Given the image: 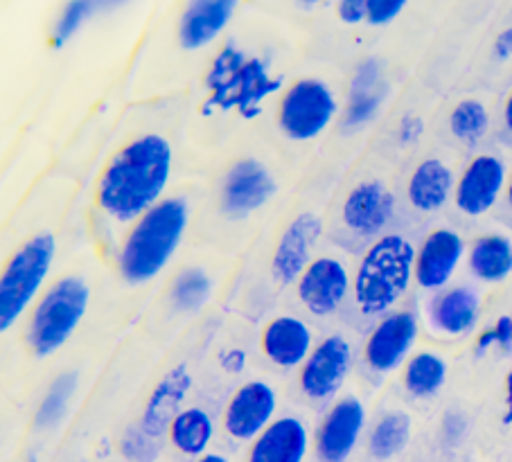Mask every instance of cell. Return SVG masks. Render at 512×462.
<instances>
[{"mask_svg":"<svg viewBox=\"0 0 512 462\" xmlns=\"http://www.w3.org/2000/svg\"><path fill=\"white\" fill-rule=\"evenodd\" d=\"M172 163L174 151L163 136L145 133L127 142L97 181V208L118 224H136L163 201Z\"/></svg>","mask_w":512,"mask_h":462,"instance_id":"6da1fadb","label":"cell"},{"mask_svg":"<svg viewBox=\"0 0 512 462\" xmlns=\"http://www.w3.org/2000/svg\"><path fill=\"white\" fill-rule=\"evenodd\" d=\"M190 201L167 197L131 224L118 251V273L127 284H145L161 273L179 251L190 224Z\"/></svg>","mask_w":512,"mask_h":462,"instance_id":"7a4b0ae2","label":"cell"},{"mask_svg":"<svg viewBox=\"0 0 512 462\" xmlns=\"http://www.w3.org/2000/svg\"><path fill=\"white\" fill-rule=\"evenodd\" d=\"M203 86V113H237L244 120H253L262 113V102L280 91L282 79L273 75L267 61L258 55H251L235 43H226L210 59Z\"/></svg>","mask_w":512,"mask_h":462,"instance_id":"3957f363","label":"cell"},{"mask_svg":"<svg viewBox=\"0 0 512 462\" xmlns=\"http://www.w3.org/2000/svg\"><path fill=\"white\" fill-rule=\"evenodd\" d=\"M416 282V246L402 235H382L366 248L352 280V298L361 316L384 318Z\"/></svg>","mask_w":512,"mask_h":462,"instance_id":"277c9868","label":"cell"},{"mask_svg":"<svg viewBox=\"0 0 512 462\" xmlns=\"http://www.w3.org/2000/svg\"><path fill=\"white\" fill-rule=\"evenodd\" d=\"M91 289L79 275H64L50 284L34 302L25 345L37 359H46L66 345L86 316Z\"/></svg>","mask_w":512,"mask_h":462,"instance_id":"5b68a950","label":"cell"},{"mask_svg":"<svg viewBox=\"0 0 512 462\" xmlns=\"http://www.w3.org/2000/svg\"><path fill=\"white\" fill-rule=\"evenodd\" d=\"M57 255L52 233H37L23 242L7 260L0 275V330L7 332L41 298Z\"/></svg>","mask_w":512,"mask_h":462,"instance_id":"8992f818","label":"cell"},{"mask_svg":"<svg viewBox=\"0 0 512 462\" xmlns=\"http://www.w3.org/2000/svg\"><path fill=\"white\" fill-rule=\"evenodd\" d=\"M339 102L321 79H296L280 93L276 120L289 140L307 142L319 138L337 118Z\"/></svg>","mask_w":512,"mask_h":462,"instance_id":"52a82bcc","label":"cell"},{"mask_svg":"<svg viewBox=\"0 0 512 462\" xmlns=\"http://www.w3.org/2000/svg\"><path fill=\"white\" fill-rule=\"evenodd\" d=\"M278 183L255 158H240L228 167L219 185V208L228 219H249L276 197Z\"/></svg>","mask_w":512,"mask_h":462,"instance_id":"ba28073f","label":"cell"},{"mask_svg":"<svg viewBox=\"0 0 512 462\" xmlns=\"http://www.w3.org/2000/svg\"><path fill=\"white\" fill-rule=\"evenodd\" d=\"M420 334L418 318L409 309H395V312L379 318L377 325L370 330L364 343V363L377 372L388 375L413 357Z\"/></svg>","mask_w":512,"mask_h":462,"instance_id":"9c48e42d","label":"cell"},{"mask_svg":"<svg viewBox=\"0 0 512 462\" xmlns=\"http://www.w3.org/2000/svg\"><path fill=\"white\" fill-rule=\"evenodd\" d=\"M278 393L271 384L260 379L244 381L228 397L222 413V429L237 442H253L276 420Z\"/></svg>","mask_w":512,"mask_h":462,"instance_id":"30bf717a","label":"cell"},{"mask_svg":"<svg viewBox=\"0 0 512 462\" xmlns=\"http://www.w3.org/2000/svg\"><path fill=\"white\" fill-rule=\"evenodd\" d=\"M352 368V348L339 334L323 339L303 366L298 368V386L312 402H328L339 395Z\"/></svg>","mask_w":512,"mask_h":462,"instance_id":"8fae6325","label":"cell"},{"mask_svg":"<svg viewBox=\"0 0 512 462\" xmlns=\"http://www.w3.org/2000/svg\"><path fill=\"white\" fill-rule=\"evenodd\" d=\"M366 429V406L355 395L334 402L314 435V451L321 462H348Z\"/></svg>","mask_w":512,"mask_h":462,"instance_id":"7c38bea8","label":"cell"},{"mask_svg":"<svg viewBox=\"0 0 512 462\" xmlns=\"http://www.w3.org/2000/svg\"><path fill=\"white\" fill-rule=\"evenodd\" d=\"M506 185L508 172L501 158L492 154L474 156L456 179V208L467 217H481L497 206L501 194H506Z\"/></svg>","mask_w":512,"mask_h":462,"instance_id":"4fadbf2b","label":"cell"},{"mask_svg":"<svg viewBox=\"0 0 512 462\" xmlns=\"http://www.w3.org/2000/svg\"><path fill=\"white\" fill-rule=\"evenodd\" d=\"M352 291V280L346 264L337 257H314L296 282V296L314 316H330L343 305Z\"/></svg>","mask_w":512,"mask_h":462,"instance_id":"5bb4252c","label":"cell"},{"mask_svg":"<svg viewBox=\"0 0 512 462\" xmlns=\"http://www.w3.org/2000/svg\"><path fill=\"white\" fill-rule=\"evenodd\" d=\"M467 257L463 237L452 228H434L416 248V284L425 291H443Z\"/></svg>","mask_w":512,"mask_h":462,"instance_id":"9a60e30c","label":"cell"},{"mask_svg":"<svg viewBox=\"0 0 512 462\" xmlns=\"http://www.w3.org/2000/svg\"><path fill=\"white\" fill-rule=\"evenodd\" d=\"M323 224L312 212H303L289 221L282 230L271 257L273 278L280 284H294L300 280L312 262V248L319 242Z\"/></svg>","mask_w":512,"mask_h":462,"instance_id":"2e32d148","label":"cell"},{"mask_svg":"<svg viewBox=\"0 0 512 462\" xmlns=\"http://www.w3.org/2000/svg\"><path fill=\"white\" fill-rule=\"evenodd\" d=\"M395 212V197L382 181L355 185L343 199L341 219L357 237H382Z\"/></svg>","mask_w":512,"mask_h":462,"instance_id":"e0dca14e","label":"cell"},{"mask_svg":"<svg viewBox=\"0 0 512 462\" xmlns=\"http://www.w3.org/2000/svg\"><path fill=\"white\" fill-rule=\"evenodd\" d=\"M192 388V375L185 363L172 368L167 375L154 386L152 395L147 397L140 420L136 422V429L156 444H161L167 438V429L176 415L183 411V399Z\"/></svg>","mask_w":512,"mask_h":462,"instance_id":"ac0fdd59","label":"cell"},{"mask_svg":"<svg viewBox=\"0 0 512 462\" xmlns=\"http://www.w3.org/2000/svg\"><path fill=\"white\" fill-rule=\"evenodd\" d=\"M310 449V429L298 417L282 415L249 444L246 462H305Z\"/></svg>","mask_w":512,"mask_h":462,"instance_id":"d6986e66","label":"cell"},{"mask_svg":"<svg viewBox=\"0 0 512 462\" xmlns=\"http://www.w3.org/2000/svg\"><path fill=\"white\" fill-rule=\"evenodd\" d=\"M260 350L278 368H300L314 350L310 325L296 316H276L262 327Z\"/></svg>","mask_w":512,"mask_h":462,"instance_id":"ffe728a7","label":"cell"},{"mask_svg":"<svg viewBox=\"0 0 512 462\" xmlns=\"http://www.w3.org/2000/svg\"><path fill=\"white\" fill-rule=\"evenodd\" d=\"M483 298L470 284H456L438 291L429 302V323L436 332L463 336L472 332L481 316Z\"/></svg>","mask_w":512,"mask_h":462,"instance_id":"44dd1931","label":"cell"},{"mask_svg":"<svg viewBox=\"0 0 512 462\" xmlns=\"http://www.w3.org/2000/svg\"><path fill=\"white\" fill-rule=\"evenodd\" d=\"M235 10V0H192L179 19L181 48L194 52L210 46L228 28Z\"/></svg>","mask_w":512,"mask_h":462,"instance_id":"7402d4cb","label":"cell"},{"mask_svg":"<svg viewBox=\"0 0 512 462\" xmlns=\"http://www.w3.org/2000/svg\"><path fill=\"white\" fill-rule=\"evenodd\" d=\"M456 179L449 165L440 158H425L411 172L406 183V199L418 212H436L454 199Z\"/></svg>","mask_w":512,"mask_h":462,"instance_id":"603a6c76","label":"cell"},{"mask_svg":"<svg viewBox=\"0 0 512 462\" xmlns=\"http://www.w3.org/2000/svg\"><path fill=\"white\" fill-rule=\"evenodd\" d=\"M384 102L382 86V68L375 59H366L357 66L350 82L348 106L343 111V127L348 131H357L375 120L379 106Z\"/></svg>","mask_w":512,"mask_h":462,"instance_id":"cb8c5ba5","label":"cell"},{"mask_svg":"<svg viewBox=\"0 0 512 462\" xmlns=\"http://www.w3.org/2000/svg\"><path fill=\"white\" fill-rule=\"evenodd\" d=\"M215 438V422L208 411L199 406H188L174 417L167 429V442L170 447L185 458L197 460L206 456L210 442Z\"/></svg>","mask_w":512,"mask_h":462,"instance_id":"d4e9b609","label":"cell"},{"mask_svg":"<svg viewBox=\"0 0 512 462\" xmlns=\"http://www.w3.org/2000/svg\"><path fill=\"white\" fill-rule=\"evenodd\" d=\"M467 266L481 282L494 284L506 280L512 273V242L497 233L476 237L467 248Z\"/></svg>","mask_w":512,"mask_h":462,"instance_id":"484cf974","label":"cell"},{"mask_svg":"<svg viewBox=\"0 0 512 462\" xmlns=\"http://www.w3.org/2000/svg\"><path fill=\"white\" fill-rule=\"evenodd\" d=\"M411 431H413L411 417L404 411L384 413L368 433V442H366L368 456L377 462H388L397 458L406 447H409Z\"/></svg>","mask_w":512,"mask_h":462,"instance_id":"4316f807","label":"cell"},{"mask_svg":"<svg viewBox=\"0 0 512 462\" xmlns=\"http://www.w3.org/2000/svg\"><path fill=\"white\" fill-rule=\"evenodd\" d=\"M447 381V361L436 352H416L404 363L402 368V384L406 393L429 399L434 397Z\"/></svg>","mask_w":512,"mask_h":462,"instance_id":"83f0119b","label":"cell"},{"mask_svg":"<svg viewBox=\"0 0 512 462\" xmlns=\"http://www.w3.org/2000/svg\"><path fill=\"white\" fill-rule=\"evenodd\" d=\"M213 278L201 266L183 269L170 284V302L176 312L197 314L213 296Z\"/></svg>","mask_w":512,"mask_h":462,"instance_id":"f1b7e54d","label":"cell"},{"mask_svg":"<svg viewBox=\"0 0 512 462\" xmlns=\"http://www.w3.org/2000/svg\"><path fill=\"white\" fill-rule=\"evenodd\" d=\"M77 386H79V375L75 370L64 372V375H59L55 381H52L46 397L41 399V404L37 408V415H34V424H37L39 429H50V426H55L57 422L64 420L68 404L70 399H73Z\"/></svg>","mask_w":512,"mask_h":462,"instance_id":"f546056e","label":"cell"},{"mask_svg":"<svg viewBox=\"0 0 512 462\" xmlns=\"http://www.w3.org/2000/svg\"><path fill=\"white\" fill-rule=\"evenodd\" d=\"M490 127V113L479 100L458 102L449 113V131L467 145L479 142Z\"/></svg>","mask_w":512,"mask_h":462,"instance_id":"4dcf8cb0","label":"cell"},{"mask_svg":"<svg viewBox=\"0 0 512 462\" xmlns=\"http://www.w3.org/2000/svg\"><path fill=\"white\" fill-rule=\"evenodd\" d=\"M97 10V3L91 0H75V3H68L64 10H61L59 19L55 23V32H52V46L59 48L68 43L79 32V28L86 23L88 16Z\"/></svg>","mask_w":512,"mask_h":462,"instance_id":"1f68e13d","label":"cell"},{"mask_svg":"<svg viewBox=\"0 0 512 462\" xmlns=\"http://www.w3.org/2000/svg\"><path fill=\"white\" fill-rule=\"evenodd\" d=\"M120 451L129 462H154L158 458V453H161V444L145 438L136 426H131V429L122 435Z\"/></svg>","mask_w":512,"mask_h":462,"instance_id":"d6a6232c","label":"cell"},{"mask_svg":"<svg viewBox=\"0 0 512 462\" xmlns=\"http://www.w3.org/2000/svg\"><path fill=\"white\" fill-rule=\"evenodd\" d=\"M490 348H501V350H512V314L501 316L497 323L488 327L474 345L476 357H483Z\"/></svg>","mask_w":512,"mask_h":462,"instance_id":"836d02e7","label":"cell"},{"mask_svg":"<svg viewBox=\"0 0 512 462\" xmlns=\"http://www.w3.org/2000/svg\"><path fill=\"white\" fill-rule=\"evenodd\" d=\"M406 10L404 0H368L366 23L368 25H388Z\"/></svg>","mask_w":512,"mask_h":462,"instance_id":"e575fe53","label":"cell"},{"mask_svg":"<svg viewBox=\"0 0 512 462\" xmlns=\"http://www.w3.org/2000/svg\"><path fill=\"white\" fill-rule=\"evenodd\" d=\"M366 7H368V0H343V3L334 7V12H337L339 21L348 25H357L366 21Z\"/></svg>","mask_w":512,"mask_h":462,"instance_id":"d590c367","label":"cell"},{"mask_svg":"<svg viewBox=\"0 0 512 462\" xmlns=\"http://www.w3.org/2000/svg\"><path fill=\"white\" fill-rule=\"evenodd\" d=\"M246 352L242 348H228L219 354V363L228 372V375H242L246 370Z\"/></svg>","mask_w":512,"mask_h":462,"instance_id":"8d00e7d4","label":"cell"},{"mask_svg":"<svg viewBox=\"0 0 512 462\" xmlns=\"http://www.w3.org/2000/svg\"><path fill=\"white\" fill-rule=\"evenodd\" d=\"M422 131H425V124H422V120L416 118V115H409V118L402 120L397 138H400L402 145H411V142H416L422 136Z\"/></svg>","mask_w":512,"mask_h":462,"instance_id":"74e56055","label":"cell"},{"mask_svg":"<svg viewBox=\"0 0 512 462\" xmlns=\"http://www.w3.org/2000/svg\"><path fill=\"white\" fill-rule=\"evenodd\" d=\"M494 55L501 61L512 59V28L503 30L497 39H494Z\"/></svg>","mask_w":512,"mask_h":462,"instance_id":"f35d334b","label":"cell"},{"mask_svg":"<svg viewBox=\"0 0 512 462\" xmlns=\"http://www.w3.org/2000/svg\"><path fill=\"white\" fill-rule=\"evenodd\" d=\"M503 424H512V368L506 375V411H503Z\"/></svg>","mask_w":512,"mask_h":462,"instance_id":"ab89813d","label":"cell"},{"mask_svg":"<svg viewBox=\"0 0 512 462\" xmlns=\"http://www.w3.org/2000/svg\"><path fill=\"white\" fill-rule=\"evenodd\" d=\"M503 122H506V129L512 133V91L506 97V104H503Z\"/></svg>","mask_w":512,"mask_h":462,"instance_id":"60d3db41","label":"cell"},{"mask_svg":"<svg viewBox=\"0 0 512 462\" xmlns=\"http://www.w3.org/2000/svg\"><path fill=\"white\" fill-rule=\"evenodd\" d=\"M192 462H231L228 460L224 453H215V451H208L206 456H201V458H197V460H192Z\"/></svg>","mask_w":512,"mask_h":462,"instance_id":"b9f144b4","label":"cell"},{"mask_svg":"<svg viewBox=\"0 0 512 462\" xmlns=\"http://www.w3.org/2000/svg\"><path fill=\"white\" fill-rule=\"evenodd\" d=\"M506 201H508V206L512 208V172L508 176V185H506Z\"/></svg>","mask_w":512,"mask_h":462,"instance_id":"7bdbcfd3","label":"cell"}]
</instances>
